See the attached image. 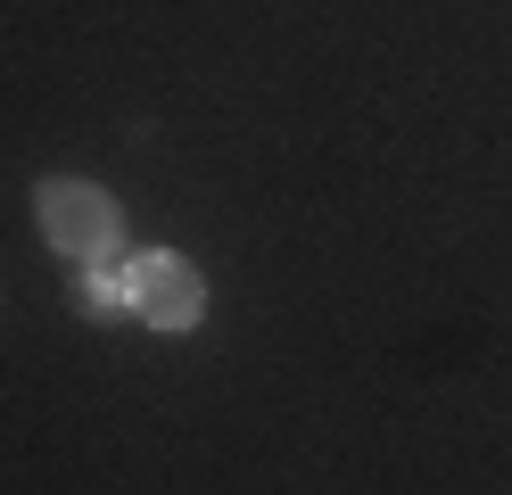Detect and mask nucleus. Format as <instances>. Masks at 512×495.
Returning <instances> with one entry per match:
<instances>
[{
    "instance_id": "1",
    "label": "nucleus",
    "mask_w": 512,
    "mask_h": 495,
    "mask_svg": "<svg viewBox=\"0 0 512 495\" xmlns=\"http://www.w3.org/2000/svg\"><path fill=\"white\" fill-rule=\"evenodd\" d=\"M34 223L50 256L67 264H116L124 256V207L108 182H83V174H42L34 182Z\"/></svg>"
},
{
    "instance_id": "2",
    "label": "nucleus",
    "mask_w": 512,
    "mask_h": 495,
    "mask_svg": "<svg viewBox=\"0 0 512 495\" xmlns=\"http://www.w3.org/2000/svg\"><path fill=\"white\" fill-rule=\"evenodd\" d=\"M124 297H133V314H141L149 330H166V339H182V330L207 322L199 264H190V256H166V248H149V256L124 264Z\"/></svg>"
},
{
    "instance_id": "3",
    "label": "nucleus",
    "mask_w": 512,
    "mask_h": 495,
    "mask_svg": "<svg viewBox=\"0 0 512 495\" xmlns=\"http://www.w3.org/2000/svg\"><path fill=\"white\" fill-rule=\"evenodd\" d=\"M75 306H83L91 322L133 314V297H124V256H116V264H75Z\"/></svg>"
}]
</instances>
